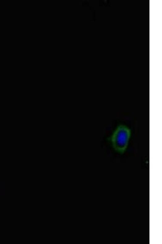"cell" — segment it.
Here are the masks:
<instances>
[{
	"mask_svg": "<svg viewBox=\"0 0 162 244\" xmlns=\"http://www.w3.org/2000/svg\"><path fill=\"white\" fill-rule=\"evenodd\" d=\"M131 136V130L125 125H119L111 137V142L113 149L119 154H124L128 146Z\"/></svg>",
	"mask_w": 162,
	"mask_h": 244,
	"instance_id": "6da1fadb",
	"label": "cell"
}]
</instances>
